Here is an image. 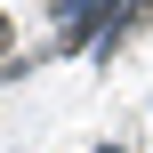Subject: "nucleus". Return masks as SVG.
Segmentation results:
<instances>
[{"mask_svg":"<svg viewBox=\"0 0 153 153\" xmlns=\"http://www.w3.org/2000/svg\"><path fill=\"white\" fill-rule=\"evenodd\" d=\"M0 48H8V16H0Z\"/></svg>","mask_w":153,"mask_h":153,"instance_id":"obj_1","label":"nucleus"}]
</instances>
